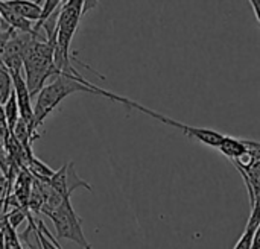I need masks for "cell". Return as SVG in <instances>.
<instances>
[{
	"mask_svg": "<svg viewBox=\"0 0 260 249\" xmlns=\"http://www.w3.org/2000/svg\"><path fill=\"white\" fill-rule=\"evenodd\" d=\"M91 93L98 96L108 97L111 96V91L102 90L96 87L94 84L84 79L81 75H59L56 76L50 84H47L37 96V102L34 106V120L30 125V135L32 140L40 138L38 128L44 123V120L58 108V105L75 93Z\"/></svg>",
	"mask_w": 260,
	"mask_h": 249,
	"instance_id": "6da1fadb",
	"label": "cell"
},
{
	"mask_svg": "<svg viewBox=\"0 0 260 249\" xmlns=\"http://www.w3.org/2000/svg\"><path fill=\"white\" fill-rule=\"evenodd\" d=\"M55 47H56V32L46 40L35 38L26 49L23 55L24 81L30 97L38 96V93L46 87V81L50 76H58L55 68Z\"/></svg>",
	"mask_w": 260,
	"mask_h": 249,
	"instance_id": "7a4b0ae2",
	"label": "cell"
},
{
	"mask_svg": "<svg viewBox=\"0 0 260 249\" xmlns=\"http://www.w3.org/2000/svg\"><path fill=\"white\" fill-rule=\"evenodd\" d=\"M117 102L126 105L128 108H134V110H137V111H140V113H143V114H146V116H149V117H152V119H155V120H158V122H161L165 125H169L172 128H177L186 137L193 138V140H197V141H200V143H203V145H206L209 148L218 149L219 145L222 143L224 137H225L224 134L215 131V129H207V128H198V126L184 125V123H181L178 120H174L171 117H166V116H163V114H160V113H157L154 110H149V108H146V106H143V105H140V103L128 99V97H123V96H119Z\"/></svg>",
	"mask_w": 260,
	"mask_h": 249,
	"instance_id": "3957f363",
	"label": "cell"
},
{
	"mask_svg": "<svg viewBox=\"0 0 260 249\" xmlns=\"http://www.w3.org/2000/svg\"><path fill=\"white\" fill-rule=\"evenodd\" d=\"M46 216L53 222L56 239L72 240L82 249H91L82 230V219L75 213L70 199H66L56 210L47 213Z\"/></svg>",
	"mask_w": 260,
	"mask_h": 249,
	"instance_id": "277c9868",
	"label": "cell"
},
{
	"mask_svg": "<svg viewBox=\"0 0 260 249\" xmlns=\"http://www.w3.org/2000/svg\"><path fill=\"white\" fill-rule=\"evenodd\" d=\"M49 186L52 187V190H55L64 199H70L72 193L76 189H87L88 192L93 190L91 186L87 181L79 178V175L75 170V163L73 161H69L66 164H62L61 169H58L55 172V175L52 176V180L49 181Z\"/></svg>",
	"mask_w": 260,
	"mask_h": 249,
	"instance_id": "5b68a950",
	"label": "cell"
},
{
	"mask_svg": "<svg viewBox=\"0 0 260 249\" xmlns=\"http://www.w3.org/2000/svg\"><path fill=\"white\" fill-rule=\"evenodd\" d=\"M11 78H12V85H14V94H15L18 110H20V119L29 123V128H30L32 120H34V106H32V97L27 90L24 76L21 73V75H11Z\"/></svg>",
	"mask_w": 260,
	"mask_h": 249,
	"instance_id": "8992f818",
	"label": "cell"
},
{
	"mask_svg": "<svg viewBox=\"0 0 260 249\" xmlns=\"http://www.w3.org/2000/svg\"><path fill=\"white\" fill-rule=\"evenodd\" d=\"M260 143L257 141H248V140H239L232 135H225L222 143L219 145L218 151L225 155L230 161H236L242 158L245 154H248L253 148H259Z\"/></svg>",
	"mask_w": 260,
	"mask_h": 249,
	"instance_id": "52a82bcc",
	"label": "cell"
},
{
	"mask_svg": "<svg viewBox=\"0 0 260 249\" xmlns=\"http://www.w3.org/2000/svg\"><path fill=\"white\" fill-rule=\"evenodd\" d=\"M5 6L12 11L15 15L26 18L32 23H37L40 20L41 15V9H43V2H29V0H3Z\"/></svg>",
	"mask_w": 260,
	"mask_h": 249,
	"instance_id": "ba28073f",
	"label": "cell"
},
{
	"mask_svg": "<svg viewBox=\"0 0 260 249\" xmlns=\"http://www.w3.org/2000/svg\"><path fill=\"white\" fill-rule=\"evenodd\" d=\"M24 169L32 175L34 180L41 181V183H49L52 180V176L55 175V172H56V170L50 169L47 164H44L41 160H38L34 154L27 158Z\"/></svg>",
	"mask_w": 260,
	"mask_h": 249,
	"instance_id": "9c48e42d",
	"label": "cell"
},
{
	"mask_svg": "<svg viewBox=\"0 0 260 249\" xmlns=\"http://www.w3.org/2000/svg\"><path fill=\"white\" fill-rule=\"evenodd\" d=\"M35 237L38 242L40 249H59L56 245V237L47 230L43 221H37V230H35Z\"/></svg>",
	"mask_w": 260,
	"mask_h": 249,
	"instance_id": "30bf717a",
	"label": "cell"
},
{
	"mask_svg": "<svg viewBox=\"0 0 260 249\" xmlns=\"http://www.w3.org/2000/svg\"><path fill=\"white\" fill-rule=\"evenodd\" d=\"M12 90H14L12 78H11V73L8 72V68L3 65L2 53H0V105H5L8 102V99L12 94Z\"/></svg>",
	"mask_w": 260,
	"mask_h": 249,
	"instance_id": "8fae6325",
	"label": "cell"
},
{
	"mask_svg": "<svg viewBox=\"0 0 260 249\" xmlns=\"http://www.w3.org/2000/svg\"><path fill=\"white\" fill-rule=\"evenodd\" d=\"M3 111H5L8 125H9V131H11V134H12L14 126H15L17 122L20 120V110H18V103H17L14 90H12V94H11V97L8 99V102L3 105Z\"/></svg>",
	"mask_w": 260,
	"mask_h": 249,
	"instance_id": "7c38bea8",
	"label": "cell"
},
{
	"mask_svg": "<svg viewBox=\"0 0 260 249\" xmlns=\"http://www.w3.org/2000/svg\"><path fill=\"white\" fill-rule=\"evenodd\" d=\"M257 228H259V225L248 221L244 234L241 236V239L238 240V243L235 245L233 249H253V242H254V236H256Z\"/></svg>",
	"mask_w": 260,
	"mask_h": 249,
	"instance_id": "4fadbf2b",
	"label": "cell"
},
{
	"mask_svg": "<svg viewBox=\"0 0 260 249\" xmlns=\"http://www.w3.org/2000/svg\"><path fill=\"white\" fill-rule=\"evenodd\" d=\"M24 219H27V211L21 208H14L11 213L6 215V222L14 230H17L21 225V222H24Z\"/></svg>",
	"mask_w": 260,
	"mask_h": 249,
	"instance_id": "5bb4252c",
	"label": "cell"
},
{
	"mask_svg": "<svg viewBox=\"0 0 260 249\" xmlns=\"http://www.w3.org/2000/svg\"><path fill=\"white\" fill-rule=\"evenodd\" d=\"M253 249H260V225L256 231V236H254V242H253Z\"/></svg>",
	"mask_w": 260,
	"mask_h": 249,
	"instance_id": "9a60e30c",
	"label": "cell"
},
{
	"mask_svg": "<svg viewBox=\"0 0 260 249\" xmlns=\"http://www.w3.org/2000/svg\"><path fill=\"white\" fill-rule=\"evenodd\" d=\"M0 249H5V233L0 228Z\"/></svg>",
	"mask_w": 260,
	"mask_h": 249,
	"instance_id": "2e32d148",
	"label": "cell"
},
{
	"mask_svg": "<svg viewBox=\"0 0 260 249\" xmlns=\"http://www.w3.org/2000/svg\"><path fill=\"white\" fill-rule=\"evenodd\" d=\"M56 245H58V248H59V249H62V246H61V245H59V243H58V240H56Z\"/></svg>",
	"mask_w": 260,
	"mask_h": 249,
	"instance_id": "e0dca14e",
	"label": "cell"
},
{
	"mask_svg": "<svg viewBox=\"0 0 260 249\" xmlns=\"http://www.w3.org/2000/svg\"><path fill=\"white\" fill-rule=\"evenodd\" d=\"M0 23H3V18H2V15H0Z\"/></svg>",
	"mask_w": 260,
	"mask_h": 249,
	"instance_id": "ac0fdd59",
	"label": "cell"
}]
</instances>
